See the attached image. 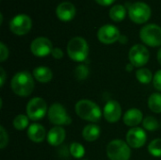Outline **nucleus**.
Here are the masks:
<instances>
[{"mask_svg": "<svg viewBox=\"0 0 161 160\" xmlns=\"http://www.w3.org/2000/svg\"><path fill=\"white\" fill-rule=\"evenodd\" d=\"M10 87L15 94L26 97L30 95L34 90L33 76L26 71L18 72L10 81Z\"/></svg>", "mask_w": 161, "mask_h": 160, "instance_id": "obj_1", "label": "nucleus"}, {"mask_svg": "<svg viewBox=\"0 0 161 160\" xmlns=\"http://www.w3.org/2000/svg\"><path fill=\"white\" fill-rule=\"evenodd\" d=\"M75 109L78 117L92 123L99 122L103 114L99 106L88 99L79 100L75 104Z\"/></svg>", "mask_w": 161, "mask_h": 160, "instance_id": "obj_2", "label": "nucleus"}, {"mask_svg": "<svg viewBox=\"0 0 161 160\" xmlns=\"http://www.w3.org/2000/svg\"><path fill=\"white\" fill-rule=\"evenodd\" d=\"M67 54L74 61H85L89 56V44L87 41L82 37L72 38L67 44Z\"/></svg>", "mask_w": 161, "mask_h": 160, "instance_id": "obj_3", "label": "nucleus"}, {"mask_svg": "<svg viewBox=\"0 0 161 160\" xmlns=\"http://www.w3.org/2000/svg\"><path fill=\"white\" fill-rule=\"evenodd\" d=\"M107 155L110 160H129L130 146L122 140H113L107 146Z\"/></svg>", "mask_w": 161, "mask_h": 160, "instance_id": "obj_4", "label": "nucleus"}, {"mask_svg": "<svg viewBox=\"0 0 161 160\" xmlns=\"http://www.w3.org/2000/svg\"><path fill=\"white\" fill-rule=\"evenodd\" d=\"M140 38L146 45L157 47L161 45V27L156 24H148L141 28Z\"/></svg>", "mask_w": 161, "mask_h": 160, "instance_id": "obj_5", "label": "nucleus"}, {"mask_svg": "<svg viewBox=\"0 0 161 160\" xmlns=\"http://www.w3.org/2000/svg\"><path fill=\"white\" fill-rule=\"evenodd\" d=\"M48 119L51 124L61 126V125H69L72 124V118L68 115L65 108L58 103H55L50 106L48 109Z\"/></svg>", "mask_w": 161, "mask_h": 160, "instance_id": "obj_6", "label": "nucleus"}, {"mask_svg": "<svg viewBox=\"0 0 161 160\" xmlns=\"http://www.w3.org/2000/svg\"><path fill=\"white\" fill-rule=\"evenodd\" d=\"M151 8L144 2H135L129 5L128 15L137 24H143L151 17Z\"/></svg>", "mask_w": 161, "mask_h": 160, "instance_id": "obj_7", "label": "nucleus"}, {"mask_svg": "<svg viewBox=\"0 0 161 160\" xmlns=\"http://www.w3.org/2000/svg\"><path fill=\"white\" fill-rule=\"evenodd\" d=\"M47 112V104L42 97L30 99L26 105V114L31 121L42 119Z\"/></svg>", "mask_w": 161, "mask_h": 160, "instance_id": "obj_8", "label": "nucleus"}, {"mask_svg": "<svg viewBox=\"0 0 161 160\" xmlns=\"http://www.w3.org/2000/svg\"><path fill=\"white\" fill-rule=\"evenodd\" d=\"M128 58L130 63L134 67L142 68L148 62L150 54L143 44H135L130 48Z\"/></svg>", "mask_w": 161, "mask_h": 160, "instance_id": "obj_9", "label": "nucleus"}, {"mask_svg": "<svg viewBox=\"0 0 161 160\" xmlns=\"http://www.w3.org/2000/svg\"><path fill=\"white\" fill-rule=\"evenodd\" d=\"M32 27V20L26 14H17L9 22L10 30L18 36L25 35L30 31Z\"/></svg>", "mask_w": 161, "mask_h": 160, "instance_id": "obj_10", "label": "nucleus"}, {"mask_svg": "<svg viewBox=\"0 0 161 160\" xmlns=\"http://www.w3.org/2000/svg\"><path fill=\"white\" fill-rule=\"evenodd\" d=\"M120 37H121V33L118 27L110 24L102 25L97 31L98 40L105 44H111L119 41Z\"/></svg>", "mask_w": 161, "mask_h": 160, "instance_id": "obj_11", "label": "nucleus"}, {"mask_svg": "<svg viewBox=\"0 0 161 160\" xmlns=\"http://www.w3.org/2000/svg\"><path fill=\"white\" fill-rule=\"evenodd\" d=\"M30 50L34 56L42 58V57H46L52 53L53 44L48 38L38 37L32 41V42L30 44Z\"/></svg>", "mask_w": 161, "mask_h": 160, "instance_id": "obj_12", "label": "nucleus"}, {"mask_svg": "<svg viewBox=\"0 0 161 160\" xmlns=\"http://www.w3.org/2000/svg\"><path fill=\"white\" fill-rule=\"evenodd\" d=\"M125 140H126V143L131 148L139 149L146 143L147 135L142 128L133 127L127 131Z\"/></svg>", "mask_w": 161, "mask_h": 160, "instance_id": "obj_13", "label": "nucleus"}, {"mask_svg": "<svg viewBox=\"0 0 161 160\" xmlns=\"http://www.w3.org/2000/svg\"><path fill=\"white\" fill-rule=\"evenodd\" d=\"M103 115L109 124L117 123L122 117L121 105L115 100H109L106 103L103 110Z\"/></svg>", "mask_w": 161, "mask_h": 160, "instance_id": "obj_14", "label": "nucleus"}, {"mask_svg": "<svg viewBox=\"0 0 161 160\" xmlns=\"http://www.w3.org/2000/svg\"><path fill=\"white\" fill-rule=\"evenodd\" d=\"M75 12H76V8L75 5L69 1H64L59 3L56 9L58 18L63 22L71 21L75 17Z\"/></svg>", "mask_w": 161, "mask_h": 160, "instance_id": "obj_15", "label": "nucleus"}, {"mask_svg": "<svg viewBox=\"0 0 161 160\" xmlns=\"http://www.w3.org/2000/svg\"><path fill=\"white\" fill-rule=\"evenodd\" d=\"M27 137L28 139L33 141V142H42L45 138H47L46 136V131L44 129V127L40 124H32L28 126L27 128Z\"/></svg>", "mask_w": 161, "mask_h": 160, "instance_id": "obj_16", "label": "nucleus"}, {"mask_svg": "<svg viewBox=\"0 0 161 160\" xmlns=\"http://www.w3.org/2000/svg\"><path fill=\"white\" fill-rule=\"evenodd\" d=\"M66 137V132L61 126H55L51 128L47 134V141L51 146H59L63 143Z\"/></svg>", "mask_w": 161, "mask_h": 160, "instance_id": "obj_17", "label": "nucleus"}, {"mask_svg": "<svg viewBox=\"0 0 161 160\" xmlns=\"http://www.w3.org/2000/svg\"><path fill=\"white\" fill-rule=\"evenodd\" d=\"M124 123L125 125L130 127H136L143 121L142 112L138 108H130L124 115Z\"/></svg>", "mask_w": 161, "mask_h": 160, "instance_id": "obj_18", "label": "nucleus"}, {"mask_svg": "<svg viewBox=\"0 0 161 160\" xmlns=\"http://www.w3.org/2000/svg\"><path fill=\"white\" fill-rule=\"evenodd\" d=\"M33 76L40 83H48L53 78V72L46 66H39L33 70Z\"/></svg>", "mask_w": 161, "mask_h": 160, "instance_id": "obj_19", "label": "nucleus"}, {"mask_svg": "<svg viewBox=\"0 0 161 160\" xmlns=\"http://www.w3.org/2000/svg\"><path fill=\"white\" fill-rule=\"evenodd\" d=\"M101 134V129L98 125L94 124H90L86 125L82 130V137L87 141H95Z\"/></svg>", "mask_w": 161, "mask_h": 160, "instance_id": "obj_20", "label": "nucleus"}, {"mask_svg": "<svg viewBox=\"0 0 161 160\" xmlns=\"http://www.w3.org/2000/svg\"><path fill=\"white\" fill-rule=\"evenodd\" d=\"M126 14L125 7L123 5H114L109 10V17L115 22H121L125 19Z\"/></svg>", "mask_w": 161, "mask_h": 160, "instance_id": "obj_21", "label": "nucleus"}, {"mask_svg": "<svg viewBox=\"0 0 161 160\" xmlns=\"http://www.w3.org/2000/svg\"><path fill=\"white\" fill-rule=\"evenodd\" d=\"M148 107L154 113H161V93L154 92L149 96Z\"/></svg>", "mask_w": 161, "mask_h": 160, "instance_id": "obj_22", "label": "nucleus"}, {"mask_svg": "<svg viewBox=\"0 0 161 160\" xmlns=\"http://www.w3.org/2000/svg\"><path fill=\"white\" fill-rule=\"evenodd\" d=\"M136 77H137L138 81L142 84H149L153 80L154 75L149 69L140 68L136 72Z\"/></svg>", "mask_w": 161, "mask_h": 160, "instance_id": "obj_23", "label": "nucleus"}, {"mask_svg": "<svg viewBox=\"0 0 161 160\" xmlns=\"http://www.w3.org/2000/svg\"><path fill=\"white\" fill-rule=\"evenodd\" d=\"M13 127L18 130V131H22L24 129H25L26 127L29 126V118L27 115H24V114H19L17 115L12 122Z\"/></svg>", "mask_w": 161, "mask_h": 160, "instance_id": "obj_24", "label": "nucleus"}, {"mask_svg": "<svg viewBox=\"0 0 161 160\" xmlns=\"http://www.w3.org/2000/svg\"><path fill=\"white\" fill-rule=\"evenodd\" d=\"M69 152L73 157L80 159L85 156V148L79 142H72L69 147Z\"/></svg>", "mask_w": 161, "mask_h": 160, "instance_id": "obj_25", "label": "nucleus"}, {"mask_svg": "<svg viewBox=\"0 0 161 160\" xmlns=\"http://www.w3.org/2000/svg\"><path fill=\"white\" fill-rule=\"evenodd\" d=\"M142 125H143V128L145 130H148V131H157L159 127V124H158V121L153 117V116H147L143 119L142 121Z\"/></svg>", "mask_w": 161, "mask_h": 160, "instance_id": "obj_26", "label": "nucleus"}, {"mask_svg": "<svg viewBox=\"0 0 161 160\" xmlns=\"http://www.w3.org/2000/svg\"><path fill=\"white\" fill-rule=\"evenodd\" d=\"M148 152L150 155L156 157H161V139H156L152 141L148 145Z\"/></svg>", "mask_w": 161, "mask_h": 160, "instance_id": "obj_27", "label": "nucleus"}, {"mask_svg": "<svg viewBox=\"0 0 161 160\" xmlns=\"http://www.w3.org/2000/svg\"><path fill=\"white\" fill-rule=\"evenodd\" d=\"M90 70L87 65L85 64H80L75 69V76L78 80H84L89 76Z\"/></svg>", "mask_w": 161, "mask_h": 160, "instance_id": "obj_28", "label": "nucleus"}, {"mask_svg": "<svg viewBox=\"0 0 161 160\" xmlns=\"http://www.w3.org/2000/svg\"><path fill=\"white\" fill-rule=\"evenodd\" d=\"M8 142V136L3 126H0V148L4 149Z\"/></svg>", "mask_w": 161, "mask_h": 160, "instance_id": "obj_29", "label": "nucleus"}, {"mask_svg": "<svg viewBox=\"0 0 161 160\" xmlns=\"http://www.w3.org/2000/svg\"><path fill=\"white\" fill-rule=\"evenodd\" d=\"M153 85L157 91H161V70L156 72L154 78H153Z\"/></svg>", "mask_w": 161, "mask_h": 160, "instance_id": "obj_30", "label": "nucleus"}, {"mask_svg": "<svg viewBox=\"0 0 161 160\" xmlns=\"http://www.w3.org/2000/svg\"><path fill=\"white\" fill-rule=\"evenodd\" d=\"M8 57V48L4 42H0V61H5Z\"/></svg>", "mask_w": 161, "mask_h": 160, "instance_id": "obj_31", "label": "nucleus"}, {"mask_svg": "<svg viewBox=\"0 0 161 160\" xmlns=\"http://www.w3.org/2000/svg\"><path fill=\"white\" fill-rule=\"evenodd\" d=\"M51 55L56 59H60V58H63V51L60 48H58V47H55V48H53Z\"/></svg>", "mask_w": 161, "mask_h": 160, "instance_id": "obj_32", "label": "nucleus"}, {"mask_svg": "<svg viewBox=\"0 0 161 160\" xmlns=\"http://www.w3.org/2000/svg\"><path fill=\"white\" fill-rule=\"evenodd\" d=\"M0 86H1V88L4 86V84H5V80H6V73H5V71H4V68L3 67H1L0 68Z\"/></svg>", "mask_w": 161, "mask_h": 160, "instance_id": "obj_33", "label": "nucleus"}, {"mask_svg": "<svg viewBox=\"0 0 161 160\" xmlns=\"http://www.w3.org/2000/svg\"><path fill=\"white\" fill-rule=\"evenodd\" d=\"M99 5L101 6H109L111 5L115 0H95Z\"/></svg>", "mask_w": 161, "mask_h": 160, "instance_id": "obj_34", "label": "nucleus"}, {"mask_svg": "<svg viewBox=\"0 0 161 160\" xmlns=\"http://www.w3.org/2000/svg\"><path fill=\"white\" fill-rule=\"evenodd\" d=\"M119 41L121 43H126L127 42V37L125 36V35H121L120 39H119Z\"/></svg>", "mask_w": 161, "mask_h": 160, "instance_id": "obj_35", "label": "nucleus"}, {"mask_svg": "<svg viewBox=\"0 0 161 160\" xmlns=\"http://www.w3.org/2000/svg\"><path fill=\"white\" fill-rule=\"evenodd\" d=\"M157 58H158V63L161 65V48L158 49V54H157Z\"/></svg>", "mask_w": 161, "mask_h": 160, "instance_id": "obj_36", "label": "nucleus"}, {"mask_svg": "<svg viewBox=\"0 0 161 160\" xmlns=\"http://www.w3.org/2000/svg\"><path fill=\"white\" fill-rule=\"evenodd\" d=\"M125 68H126V71H127V72H131V71L133 70L134 66H133L131 63H129V64H127V65H126V67H125Z\"/></svg>", "mask_w": 161, "mask_h": 160, "instance_id": "obj_37", "label": "nucleus"}, {"mask_svg": "<svg viewBox=\"0 0 161 160\" xmlns=\"http://www.w3.org/2000/svg\"><path fill=\"white\" fill-rule=\"evenodd\" d=\"M2 22H3V14L0 13V24H2Z\"/></svg>", "mask_w": 161, "mask_h": 160, "instance_id": "obj_38", "label": "nucleus"}, {"mask_svg": "<svg viewBox=\"0 0 161 160\" xmlns=\"http://www.w3.org/2000/svg\"><path fill=\"white\" fill-rule=\"evenodd\" d=\"M82 160H86V159H82Z\"/></svg>", "mask_w": 161, "mask_h": 160, "instance_id": "obj_39", "label": "nucleus"}]
</instances>
